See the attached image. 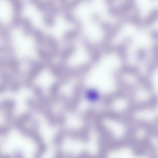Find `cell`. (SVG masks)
Listing matches in <instances>:
<instances>
[{
  "instance_id": "1",
  "label": "cell",
  "mask_w": 158,
  "mask_h": 158,
  "mask_svg": "<svg viewBox=\"0 0 158 158\" xmlns=\"http://www.w3.org/2000/svg\"><path fill=\"white\" fill-rule=\"evenodd\" d=\"M20 0H0V29H8L22 19L23 7Z\"/></svg>"
},
{
  "instance_id": "2",
  "label": "cell",
  "mask_w": 158,
  "mask_h": 158,
  "mask_svg": "<svg viewBox=\"0 0 158 158\" xmlns=\"http://www.w3.org/2000/svg\"><path fill=\"white\" fill-rule=\"evenodd\" d=\"M44 66V64L40 62H34L32 63L27 74V79L32 81L37 77L43 70Z\"/></svg>"
},
{
  "instance_id": "3",
  "label": "cell",
  "mask_w": 158,
  "mask_h": 158,
  "mask_svg": "<svg viewBox=\"0 0 158 158\" xmlns=\"http://www.w3.org/2000/svg\"><path fill=\"white\" fill-rule=\"evenodd\" d=\"M46 43L49 49V52L52 57L56 56L58 54V44L55 38L51 36H48L46 38Z\"/></svg>"
},
{
  "instance_id": "4",
  "label": "cell",
  "mask_w": 158,
  "mask_h": 158,
  "mask_svg": "<svg viewBox=\"0 0 158 158\" xmlns=\"http://www.w3.org/2000/svg\"><path fill=\"white\" fill-rule=\"evenodd\" d=\"M153 59L152 61L149 64L147 71L149 73L153 72L155 69L158 67V44H154L152 48Z\"/></svg>"
},
{
  "instance_id": "5",
  "label": "cell",
  "mask_w": 158,
  "mask_h": 158,
  "mask_svg": "<svg viewBox=\"0 0 158 158\" xmlns=\"http://www.w3.org/2000/svg\"><path fill=\"white\" fill-rule=\"evenodd\" d=\"M158 19V9L152 10L143 21L146 26H149L153 23Z\"/></svg>"
},
{
  "instance_id": "6",
  "label": "cell",
  "mask_w": 158,
  "mask_h": 158,
  "mask_svg": "<svg viewBox=\"0 0 158 158\" xmlns=\"http://www.w3.org/2000/svg\"><path fill=\"white\" fill-rule=\"evenodd\" d=\"M137 81L138 83L146 90L150 91L152 89L153 87L152 84L151 80L148 77L139 76L138 77Z\"/></svg>"
},
{
  "instance_id": "7",
  "label": "cell",
  "mask_w": 158,
  "mask_h": 158,
  "mask_svg": "<svg viewBox=\"0 0 158 158\" xmlns=\"http://www.w3.org/2000/svg\"><path fill=\"white\" fill-rule=\"evenodd\" d=\"M32 34L37 46H42L45 43L46 38L42 31L38 29H35Z\"/></svg>"
},
{
  "instance_id": "8",
  "label": "cell",
  "mask_w": 158,
  "mask_h": 158,
  "mask_svg": "<svg viewBox=\"0 0 158 158\" xmlns=\"http://www.w3.org/2000/svg\"><path fill=\"white\" fill-rule=\"evenodd\" d=\"M15 102L12 99H7L3 100L0 103L1 110H13L15 106Z\"/></svg>"
},
{
  "instance_id": "9",
  "label": "cell",
  "mask_w": 158,
  "mask_h": 158,
  "mask_svg": "<svg viewBox=\"0 0 158 158\" xmlns=\"http://www.w3.org/2000/svg\"><path fill=\"white\" fill-rule=\"evenodd\" d=\"M37 53L40 58L46 61L47 64L51 62L52 57L49 52L42 48H39L37 50Z\"/></svg>"
},
{
  "instance_id": "10",
  "label": "cell",
  "mask_w": 158,
  "mask_h": 158,
  "mask_svg": "<svg viewBox=\"0 0 158 158\" xmlns=\"http://www.w3.org/2000/svg\"><path fill=\"white\" fill-rule=\"evenodd\" d=\"M130 20L131 23L137 26H139L141 24V20L138 10L135 12L134 15L131 17Z\"/></svg>"
},
{
  "instance_id": "11",
  "label": "cell",
  "mask_w": 158,
  "mask_h": 158,
  "mask_svg": "<svg viewBox=\"0 0 158 158\" xmlns=\"http://www.w3.org/2000/svg\"><path fill=\"white\" fill-rule=\"evenodd\" d=\"M146 55L147 52L144 48H140L137 52V58L139 60L143 61L144 60L146 57Z\"/></svg>"
},
{
  "instance_id": "12",
  "label": "cell",
  "mask_w": 158,
  "mask_h": 158,
  "mask_svg": "<svg viewBox=\"0 0 158 158\" xmlns=\"http://www.w3.org/2000/svg\"><path fill=\"white\" fill-rule=\"evenodd\" d=\"M10 89L14 93L18 92L20 87L19 83L17 81H13L10 84Z\"/></svg>"
},
{
  "instance_id": "13",
  "label": "cell",
  "mask_w": 158,
  "mask_h": 158,
  "mask_svg": "<svg viewBox=\"0 0 158 158\" xmlns=\"http://www.w3.org/2000/svg\"><path fill=\"white\" fill-rule=\"evenodd\" d=\"M33 92L36 98L44 95L43 89L39 86H34L33 88Z\"/></svg>"
},
{
  "instance_id": "14",
  "label": "cell",
  "mask_w": 158,
  "mask_h": 158,
  "mask_svg": "<svg viewBox=\"0 0 158 158\" xmlns=\"http://www.w3.org/2000/svg\"><path fill=\"white\" fill-rule=\"evenodd\" d=\"M151 37L154 40H158V31L153 30L151 33Z\"/></svg>"
}]
</instances>
